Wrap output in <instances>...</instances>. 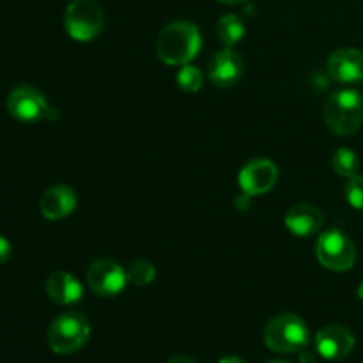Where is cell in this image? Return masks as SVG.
Segmentation results:
<instances>
[{
    "label": "cell",
    "mask_w": 363,
    "mask_h": 363,
    "mask_svg": "<svg viewBox=\"0 0 363 363\" xmlns=\"http://www.w3.org/2000/svg\"><path fill=\"white\" fill-rule=\"evenodd\" d=\"M201 45L202 38L197 25L179 20L169 23L160 32L156 53L169 66H184L197 57Z\"/></svg>",
    "instance_id": "6da1fadb"
},
{
    "label": "cell",
    "mask_w": 363,
    "mask_h": 363,
    "mask_svg": "<svg viewBox=\"0 0 363 363\" xmlns=\"http://www.w3.org/2000/svg\"><path fill=\"white\" fill-rule=\"evenodd\" d=\"M325 121L335 135H353L363 123V98L357 91H339L325 103Z\"/></svg>",
    "instance_id": "7a4b0ae2"
},
{
    "label": "cell",
    "mask_w": 363,
    "mask_h": 363,
    "mask_svg": "<svg viewBox=\"0 0 363 363\" xmlns=\"http://www.w3.org/2000/svg\"><path fill=\"white\" fill-rule=\"evenodd\" d=\"M311 332L303 319L294 314H280L268 323L264 342L275 353H300L307 347Z\"/></svg>",
    "instance_id": "3957f363"
},
{
    "label": "cell",
    "mask_w": 363,
    "mask_h": 363,
    "mask_svg": "<svg viewBox=\"0 0 363 363\" xmlns=\"http://www.w3.org/2000/svg\"><path fill=\"white\" fill-rule=\"evenodd\" d=\"M91 325L80 312H66L59 315L48 328V346L57 354H73L87 344Z\"/></svg>",
    "instance_id": "277c9868"
},
{
    "label": "cell",
    "mask_w": 363,
    "mask_h": 363,
    "mask_svg": "<svg viewBox=\"0 0 363 363\" xmlns=\"http://www.w3.org/2000/svg\"><path fill=\"white\" fill-rule=\"evenodd\" d=\"M66 30L74 41H92L105 25V14L96 0H73L64 14Z\"/></svg>",
    "instance_id": "5b68a950"
},
{
    "label": "cell",
    "mask_w": 363,
    "mask_h": 363,
    "mask_svg": "<svg viewBox=\"0 0 363 363\" xmlns=\"http://www.w3.org/2000/svg\"><path fill=\"white\" fill-rule=\"evenodd\" d=\"M315 255L321 266L332 272H347L357 262V248L353 241L340 230H326L315 245Z\"/></svg>",
    "instance_id": "8992f818"
},
{
    "label": "cell",
    "mask_w": 363,
    "mask_h": 363,
    "mask_svg": "<svg viewBox=\"0 0 363 363\" xmlns=\"http://www.w3.org/2000/svg\"><path fill=\"white\" fill-rule=\"evenodd\" d=\"M7 110L20 123L57 119L55 108H50L41 92L34 87H16L7 98Z\"/></svg>",
    "instance_id": "52a82bcc"
},
{
    "label": "cell",
    "mask_w": 363,
    "mask_h": 363,
    "mask_svg": "<svg viewBox=\"0 0 363 363\" xmlns=\"http://www.w3.org/2000/svg\"><path fill=\"white\" fill-rule=\"evenodd\" d=\"M87 284L92 293L98 294V296L113 298L123 293V289L126 287L128 273L116 261L99 259L89 266Z\"/></svg>",
    "instance_id": "ba28073f"
},
{
    "label": "cell",
    "mask_w": 363,
    "mask_h": 363,
    "mask_svg": "<svg viewBox=\"0 0 363 363\" xmlns=\"http://www.w3.org/2000/svg\"><path fill=\"white\" fill-rule=\"evenodd\" d=\"M279 179V169L269 160H254L247 163L240 172V186L248 197L262 195L272 190Z\"/></svg>",
    "instance_id": "9c48e42d"
},
{
    "label": "cell",
    "mask_w": 363,
    "mask_h": 363,
    "mask_svg": "<svg viewBox=\"0 0 363 363\" xmlns=\"http://www.w3.org/2000/svg\"><path fill=\"white\" fill-rule=\"evenodd\" d=\"M353 347V333L340 325L325 326L315 335V350L326 360H344Z\"/></svg>",
    "instance_id": "30bf717a"
},
{
    "label": "cell",
    "mask_w": 363,
    "mask_h": 363,
    "mask_svg": "<svg viewBox=\"0 0 363 363\" xmlns=\"http://www.w3.org/2000/svg\"><path fill=\"white\" fill-rule=\"evenodd\" d=\"M328 74L340 84L363 80V53L354 48H340L328 59Z\"/></svg>",
    "instance_id": "8fae6325"
},
{
    "label": "cell",
    "mask_w": 363,
    "mask_h": 363,
    "mask_svg": "<svg viewBox=\"0 0 363 363\" xmlns=\"http://www.w3.org/2000/svg\"><path fill=\"white\" fill-rule=\"evenodd\" d=\"M243 59L233 48L220 50L209 62V78L216 87H230L243 74Z\"/></svg>",
    "instance_id": "7c38bea8"
},
{
    "label": "cell",
    "mask_w": 363,
    "mask_h": 363,
    "mask_svg": "<svg viewBox=\"0 0 363 363\" xmlns=\"http://www.w3.org/2000/svg\"><path fill=\"white\" fill-rule=\"evenodd\" d=\"M77 208V195L69 186H53L45 191L39 202L41 215L48 220H62Z\"/></svg>",
    "instance_id": "4fadbf2b"
},
{
    "label": "cell",
    "mask_w": 363,
    "mask_h": 363,
    "mask_svg": "<svg viewBox=\"0 0 363 363\" xmlns=\"http://www.w3.org/2000/svg\"><path fill=\"white\" fill-rule=\"evenodd\" d=\"M46 294L57 305H73L84 298V287L71 273L55 272L46 280Z\"/></svg>",
    "instance_id": "5bb4252c"
},
{
    "label": "cell",
    "mask_w": 363,
    "mask_h": 363,
    "mask_svg": "<svg viewBox=\"0 0 363 363\" xmlns=\"http://www.w3.org/2000/svg\"><path fill=\"white\" fill-rule=\"evenodd\" d=\"M286 227L294 236H312L323 227V213L315 206L296 204L287 211Z\"/></svg>",
    "instance_id": "9a60e30c"
},
{
    "label": "cell",
    "mask_w": 363,
    "mask_h": 363,
    "mask_svg": "<svg viewBox=\"0 0 363 363\" xmlns=\"http://www.w3.org/2000/svg\"><path fill=\"white\" fill-rule=\"evenodd\" d=\"M216 35H218L222 45H225L227 48H233L245 35L243 21L240 20L238 14H225L216 23Z\"/></svg>",
    "instance_id": "2e32d148"
},
{
    "label": "cell",
    "mask_w": 363,
    "mask_h": 363,
    "mask_svg": "<svg viewBox=\"0 0 363 363\" xmlns=\"http://www.w3.org/2000/svg\"><path fill=\"white\" fill-rule=\"evenodd\" d=\"M333 170H335L339 176L342 177H353L358 174V169H360V158L357 156V152L351 151V149L342 147L337 149L335 155H333L332 160Z\"/></svg>",
    "instance_id": "e0dca14e"
},
{
    "label": "cell",
    "mask_w": 363,
    "mask_h": 363,
    "mask_svg": "<svg viewBox=\"0 0 363 363\" xmlns=\"http://www.w3.org/2000/svg\"><path fill=\"white\" fill-rule=\"evenodd\" d=\"M128 282L133 284L137 287L149 286L155 280L156 269L151 262L147 261H137L128 268Z\"/></svg>",
    "instance_id": "ac0fdd59"
},
{
    "label": "cell",
    "mask_w": 363,
    "mask_h": 363,
    "mask_svg": "<svg viewBox=\"0 0 363 363\" xmlns=\"http://www.w3.org/2000/svg\"><path fill=\"white\" fill-rule=\"evenodd\" d=\"M202 84H204V74L199 67L184 64L181 71L177 73V85L183 89L184 92H197L201 91Z\"/></svg>",
    "instance_id": "d6986e66"
},
{
    "label": "cell",
    "mask_w": 363,
    "mask_h": 363,
    "mask_svg": "<svg viewBox=\"0 0 363 363\" xmlns=\"http://www.w3.org/2000/svg\"><path fill=\"white\" fill-rule=\"evenodd\" d=\"M346 197L347 202L353 206L358 211H363V177L362 176H353L350 177L346 184Z\"/></svg>",
    "instance_id": "ffe728a7"
},
{
    "label": "cell",
    "mask_w": 363,
    "mask_h": 363,
    "mask_svg": "<svg viewBox=\"0 0 363 363\" xmlns=\"http://www.w3.org/2000/svg\"><path fill=\"white\" fill-rule=\"evenodd\" d=\"M9 257H11L9 241H7L6 238L0 236V264H4V262L9 261Z\"/></svg>",
    "instance_id": "44dd1931"
},
{
    "label": "cell",
    "mask_w": 363,
    "mask_h": 363,
    "mask_svg": "<svg viewBox=\"0 0 363 363\" xmlns=\"http://www.w3.org/2000/svg\"><path fill=\"white\" fill-rule=\"evenodd\" d=\"M169 363H197V362H195L194 358L186 357V354H176V357L170 358Z\"/></svg>",
    "instance_id": "7402d4cb"
},
{
    "label": "cell",
    "mask_w": 363,
    "mask_h": 363,
    "mask_svg": "<svg viewBox=\"0 0 363 363\" xmlns=\"http://www.w3.org/2000/svg\"><path fill=\"white\" fill-rule=\"evenodd\" d=\"M303 351H300V357H301L300 360H301V363H314V357H312V354L303 353Z\"/></svg>",
    "instance_id": "603a6c76"
},
{
    "label": "cell",
    "mask_w": 363,
    "mask_h": 363,
    "mask_svg": "<svg viewBox=\"0 0 363 363\" xmlns=\"http://www.w3.org/2000/svg\"><path fill=\"white\" fill-rule=\"evenodd\" d=\"M218 363H245V362L238 357H225V358H222Z\"/></svg>",
    "instance_id": "cb8c5ba5"
},
{
    "label": "cell",
    "mask_w": 363,
    "mask_h": 363,
    "mask_svg": "<svg viewBox=\"0 0 363 363\" xmlns=\"http://www.w3.org/2000/svg\"><path fill=\"white\" fill-rule=\"evenodd\" d=\"M216 2H220V4H227V6H236V4L245 2V0H216Z\"/></svg>",
    "instance_id": "d4e9b609"
},
{
    "label": "cell",
    "mask_w": 363,
    "mask_h": 363,
    "mask_svg": "<svg viewBox=\"0 0 363 363\" xmlns=\"http://www.w3.org/2000/svg\"><path fill=\"white\" fill-rule=\"evenodd\" d=\"M358 296H360V300L363 301V282H362V286L358 287Z\"/></svg>",
    "instance_id": "484cf974"
},
{
    "label": "cell",
    "mask_w": 363,
    "mask_h": 363,
    "mask_svg": "<svg viewBox=\"0 0 363 363\" xmlns=\"http://www.w3.org/2000/svg\"><path fill=\"white\" fill-rule=\"evenodd\" d=\"M269 363H289V362H269Z\"/></svg>",
    "instance_id": "4316f807"
}]
</instances>
